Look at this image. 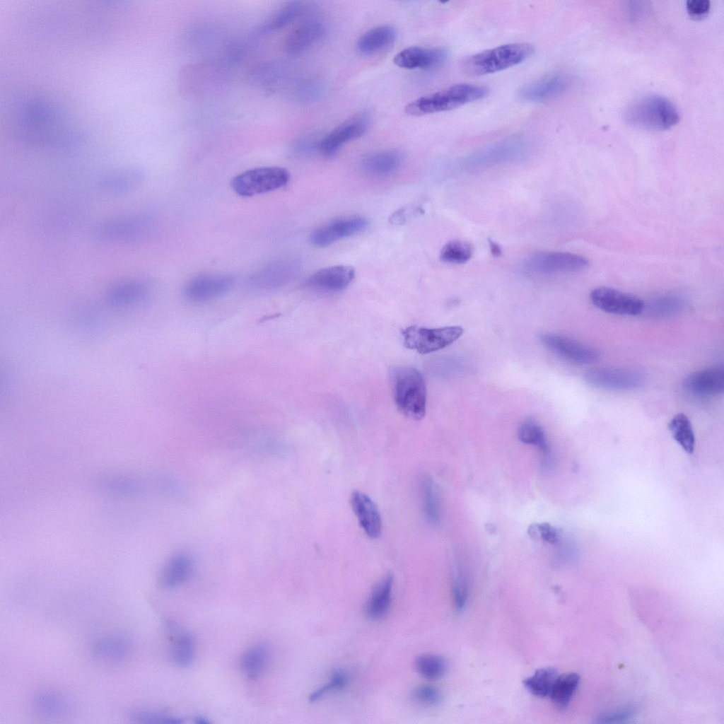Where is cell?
Returning <instances> with one entry per match:
<instances>
[{
    "mask_svg": "<svg viewBox=\"0 0 724 724\" xmlns=\"http://www.w3.org/2000/svg\"><path fill=\"white\" fill-rule=\"evenodd\" d=\"M389 378L398 411L405 416L419 420L426 407V388L422 374L407 366L390 368Z\"/></svg>",
    "mask_w": 724,
    "mask_h": 724,
    "instance_id": "6da1fadb",
    "label": "cell"
},
{
    "mask_svg": "<svg viewBox=\"0 0 724 724\" xmlns=\"http://www.w3.org/2000/svg\"><path fill=\"white\" fill-rule=\"evenodd\" d=\"M488 92L484 86L455 84L413 100L405 107V112L411 116H421L451 110L482 99Z\"/></svg>",
    "mask_w": 724,
    "mask_h": 724,
    "instance_id": "7a4b0ae2",
    "label": "cell"
},
{
    "mask_svg": "<svg viewBox=\"0 0 724 724\" xmlns=\"http://www.w3.org/2000/svg\"><path fill=\"white\" fill-rule=\"evenodd\" d=\"M532 45L526 42L510 43L482 51L466 58L462 64L463 71L470 76L493 74L519 64L534 53Z\"/></svg>",
    "mask_w": 724,
    "mask_h": 724,
    "instance_id": "3957f363",
    "label": "cell"
},
{
    "mask_svg": "<svg viewBox=\"0 0 724 724\" xmlns=\"http://www.w3.org/2000/svg\"><path fill=\"white\" fill-rule=\"evenodd\" d=\"M630 124L646 129H667L679 120V113L672 102L660 95H650L634 102L624 112Z\"/></svg>",
    "mask_w": 724,
    "mask_h": 724,
    "instance_id": "277c9868",
    "label": "cell"
},
{
    "mask_svg": "<svg viewBox=\"0 0 724 724\" xmlns=\"http://www.w3.org/2000/svg\"><path fill=\"white\" fill-rule=\"evenodd\" d=\"M153 228L152 217L143 214H132L101 222L93 230V236L103 243L132 244L146 239Z\"/></svg>",
    "mask_w": 724,
    "mask_h": 724,
    "instance_id": "5b68a950",
    "label": "cell"
},
{
    "mask_svg": "<svg viewBox=\"0 0 724 724\" xmlns=\"http://www.w3.org/2000/svg\"><path fill=\"white\" fill-rule=\"evenodd\" d=\"M529 144L520 137H513L482 147L467 156L460 167L467 171H477L494 166L513 163L522 158Z\"/></svg>",
    "mask_w": 724,
    "mask_h": 724,
    "instance_id": "8992f818",
    "label": "cell"
},
{
    "mask_svg": "<svg viewBox=\"0 0 724 724\" xmlns=\"http://www.w3.org/2000/svg\"><path fill=\"white\" fill-rule=\"evenodd\" d=\"M581 255L557 251H541L530 255L522 262V271L530 276H552L580 272L588 267Z\"/></svg>",
    "mask_w": 724,
    "mask_h": 724,
    "instance_id": "52a82bcc",
    "label": "cell"
},
{
    "mask_svg": "<svg viewBox=\"0 0 724 724\" xmlns=\"http://www.w3.org/2000/svg\"><path fill=\"white\" fill-rule=\"evenodd\" d=\"M289 179V173L284 168L259 167L245 170L234 177L231 186L237 194L247 197L281 188Z\"/></svg>",
    "mask_w": 724,
    "mask_h": 724,
    "instance_id": "ba28073f",
    "label": "cell"
},
{
    "mask_svg": "<svg viewBox=\"0 0 724 724\" xmlns=\"http://www.w3.org/2000/svg\"><path fill=\"white\" fill-rule=\"evenodd\" d=\"M462 333V327L457 325L439 328L411 326L404 329L402 334L404 344L407 349L426 354L450 345Z\"/></svg>",
    "mask_w": 724,
    "mask_h": 724,
    "instance_id": "9c48e42d",
    "label": "cell"
},
{
    "mask_svg": "<svg viewBox=\"0 0 724 724\" xmlns=\"http://www.w3.org/2000/svg\"><path fill=\"white\" fill-rule=\"evenodd\" d=\"M234 285V278L226 274H206L197 276L185 286V298L192 303H205L228 293Z\"/></svg>",
    "mask_w": 724,
    "mask_h": 724,
    "instance_id": "30bf717a",
    "label": "cell"
},
{
    "mask_svg": "<svg viewBox=\"0 0 724 724\" xmlns=\"http://www.w3.org/2000/svg\"><path fill=\"white\" fill-rule=\"evenodd\" d=\"M590 385L603 390H630L641 387L645 380L643 373L624 368H596L588 370L584 375Z\"/></svg>",
    "mask_w": 724,
    "mask_h": 724,
    "instance_id": "8fae6325",
    "label": "cell"
},
{
    "mask_svg": "<svg viewBox=\"0 0 724 724\" xmlns=\"http://www.w3.org/2000/svg\"><path fill=\"white\" fill-rule=\"evenodd\" d=\"M298 269L297 262L289 257L272 260L255 272L248 279L249 286L257 291H272L288 284Z\"/></svg>",
    "mask_w": 724,
    "mask_h": 724,
    "instance_id": "7c38bea8",
    "label": "cell"
},
{
    "mask_svg": "<svg viewBox=\"0 0 724 724\" xmlns=\"http://www.w3.org/2000/svg\"><path fill=\"white\" fill-rule=\"evenodd\" d=\"M592 305L609 314L634 316L641 314L645 303L638 296L609 287H597L590 293Z\"/></svg>",
    "mask_w": 724,
    "mask_h": 724,
    "instance_id": "4fadbf2b",
    "label": "cell"
},
{
    "mask_svg": "<svg viewBox=\"0 0 724 724\" xmlns=\"http://www.w3.org/2000/svg\"><path fill=\"white\" fill-rule=\"evenodd\" d=\"M370 122V113L361 112L329 132L320 141L317 148L325 156L332 157L344 144L361 137L368 130Z\"/></svg>",
    "mask_w": 724,
    "mask_h": 724,
    "instance_id": "5bb4252c",
    "label": "cell"
},
{
    "mask_svg": "<svg viewBox=\"0 0 724 724\" xmlns=\"http://www.w3.org/2000/svg\"><path fill=\"white\" fill-rule=\"evenodd\" d=\"M368 226V221L362 216L336 218L315 229L310 233V240L316 247H326L363 232Z\"/></svg>",
    "mask_w": 724,
    "mask_h": 724,
    "instance_id": "9a60e30c",
    "label": "cell"
},
{
    "mask_svg": "<svg viewBox=\"0 0 724 724\" xmlns=\"http://www.w3.org/2000/svg\"><path fill=\"white\" fill-rule=\"evenodd\" d=\"M541 343L558 356L578 364H588L597 361L600 354L596 349L567 337L543 334Z\"/></svg>",
    "mask_w": 724,
    "mask_h": 724,
    "instance_id": "2e32d148",
    "label": "cell"
},
{
    "mask_svg": "<svg viewBox=\"0 0 724 724\" xmlns=\"http://www.w3.org/2000/svg\"><path fill=\"white\" fill-rule=\"evenodd\" d=\"M447 57V51L443 48L413 46L398 52L393 62L396 66L405 69H430L442 65Z\"/></svg>",
    "mask_w": 724,
    "mask_h": 724,
    "instance_id": "e0dca14e",
    "label": "cell"
},
{
    "mask_svg": "<svg viewBox=\"0 0 724 724\" xmlns=\"http://www.w3.org/2000/svg\"><path fill=\"white\" fill-rule=\"evenodd\" d=\"M683 387L688 392L701 397L719 395L724 389V370L713 366L689 375L683 381Z\"/></svg>",
    "mask_w": 724,
    "mask_h": 724,
    "instance_id": "ac0fdd59",
    "label": "cell"
},
{
    "mask_svg": "<svg viewBox=\"0 0 724 724\" xmlns=\"http://www.w3.org/2000/svg\"><path fill=\"white\" fill-rule=\"evenodd\" d=\"M354 278V269L348 265H336L321 269L306 281L310 288L323 292H338L345 289Z\"/></svg>",
    "mask_w": 724,
    "mask_h": 724,
    "instance_id": "d6986e66",
    "label": "cell"
},
{
    "mask_svg": "<svg viewBox=\"0 0 724 724\" xmlns=\"http://www.w3.org/2000/svg\"><path fill=\"white\" fill-rule=\"evenodd\" d=\"M568 84L569 81L564 74L549 75L522 86L518 96L526 102L544 101L564 92Z\"/></svg>",
    "mask_w": 724,
    "mask_h": 724,
    "instance_id": "ffe728a7",
    "label": "cell"
},
{
    "mask_svg": "<svg viewBox=\"0 0 724 724\" xmlns=\"http://www.w3.org/2000/svg\"><path fill=\"white\" fill-rule=\"evenodd\" d=\"M351 504L366 535L372 539L378 537L382 532L383 524L380 511L375 502L365 493L355 491L351 496Z\"/></svg>",
    "mask_w": 724,
    "mask_h": 724,
    "instance_id": "44dd1931",
    "label": "cell"
},
{
    "mask_svg": "<svg viewBox=\"0 0 724 724\" xmlns=\"http://www.w3.org/2000/svg\"><path fill=\"white\" fill-rule=\"evenodd\" d=\"M326 34L325 25L315 20L305 21L287 36L285 51L291 55L300 54L321 41Z\"/></svg>",
    "mask_w": 724,
    "mask_h": 724,
    "instance_id": "7402d4cb",
    "label": "cell"
},
{
    "mask_svg": "<svg viewBox=\"0 0 724 724\" xmlns=\"http://www.w3.org/2000/svg\"><path fill=\"white\" fill-rule=\"evenodd\" d=\"M144 171L138 168H125L113 170L100 178L98 186L110 194H122L139 187L144 182Z\"/></svg>",
    "mask_w": 724,
    "mask_h": 724,
    "instance_id": "603a6c76",
    "label": "cell"
},
{
    "mask_svg": "<svg viewBox=\"0 0 724 724\" xmlns=\"http://www.w3.org/2000/svg\"><path fill=\"white\" fill-rule=\"evenodd\" d=\"M34 711L40 716L51 718H62L72 711L71 701L62 693L54 690L37 692L32 701Z\"/></svg>",
    "mask_w": 724,
    "mask_h": 724,
    "instance_id": "cb8c5ba5",
    "label": "cell"
},
{
    "mask_svg": "<svg viewBox=\"0 0 724 724\" xmlns=\"http://www.w3.org/2000/svg\"><path fill=\"white\" fill-rule=\"evenodd\" d=\"M403 159L404 155L399 150H383L366 156L362 160L361 167L369 175L385 176L395 172Z\"/></svg>",
    "mask_w": 724,
    "mask_h": 724,
    "instance_id": "d4e9b609",
    "label": "cell"
},
{
    "mask_svg": "<svg viewBox=\"0 0 724 724\" xmlns=\"http://www.w3.org/2000/svg\"><path fill=\"white\" fill-rule=\"evenodd\" d=\"M393 580V576L389 573L373 590L365 606V614L369 620H380L387 614L392 602Z\"/></svg>",
    "mask_w": 724,
    "mask_h": 724,
    "instance_id": "484cf974",
    "label": "cell"
},
{
    "mask_svg": "<svg viewBox=\"0 0 724 724\" xmlns=\"http://www.w3.org/2000/svg\"><path fill=\"white\" fill-rule=\"evenodd\" d=\"M192 571L190 558L183 553L177 554L163 566L159 577L160 583L165 588L178 587L187 580Z\"/></svg>",
    "mask_w": 724,
    "mask_h": 724,
    "instance_id": "4316f807",
    "label": "cell"
},
{
    "mask_svg": "<svg viewBox=\"0 0 724 724\" xmlns=\"http://www.w3.org/2000/svg\"><path fill=\"white\" fill-rule=\"evenodd\" d=\"M396 37L397 31L393 26L379 25L360 36L357 41V49L363 54H373L391 45Z\"/></svg>",
    "mask_w": 724,
    "mask_h": 724,
    "instance_id": "83f0119b",
    "label": "cell"
},
{
    "mask_svg": "<svg viewBox=\"0 0 724 724\" xmlns=\"http://www.w3.org/2000/svg\"><path fill=\"white\" fill-rule=\"evenodd\" d=\"M149 293L148 284L142 279L124 280L112 286L107 292L109 300L116 305L140 302Z\"/></svg>",
    "mask_w": 724,
    "mask_h": 724,
    "instance_id": "f1b7e54d",
    "label": "cell"
},
{
    "mask_svg": "<svg viewBox=\"0 0 724 724\" xmlns=\"http://www.w3.org/2000/svg\"><path fill=\"white\" fill-rule=\"evenodd\" d=\"M270 658L271 650L267 645L264 643L252 645L241 656V670L248 678H257L267 669Z\"/></svg>",
    "mask_w": 724,
    "mask_h": 724,
    "instance_id": "f546056e",
    "label": "cell"
},
{
    "mask_svg": "<svg viewBox=\"0 0 724 724\" xmlns=\"http://www.w3.org/2000/svg\"><path fill=\"white\" fill-rule=\"evenodd\" d=\"M131 643L122 636H108L98 640L93 646L95 655L105 661L117 662L127 657L131 650Z\"/></svg>",
    "mask_w": 724,
    "mask_h": 724,
    "instance_id": "4dcf8cb0",
    "label": "cell"
},
{
    "mask_svg": "<svg viewBox=\"0 0 724 724\" xmlns=\"http://www.w3.org/2000/svg\"><path fill=\"white\" fill-rule=\"evenodd\" d=\"M683 298L675 294H663L650 299L644 304L648 316L655 318H667L679 314L684 308Z\"/></svg>",
    "mask_w": 724,
    "mask_h": 724,
    "instance_id": "1f68e13d",
    "label": "cell"
},
{
    "mask_svg": "<svg viewBox=\"0 0 724 724\" xmlns=\"http://www.w3.org/2000/svg\"><path fill=\"white\" fill-rule=\"evenodd\" d=\"M580 680L579 675L575 672L557 677L549 696L557 708L564 709L568 706Z\"/></svg>",
    "mask_w": 724,
    "mask_h": 724,
    "instance_id": "d6a6232c",
    "label": "cell"
},
{
    "mask_svg": "<svg viewBox=\"0 0 724 724\" xmlns=\"http://www.w3.org/2000/svg\"><path fill=\"white\" fill-rule=\"evenodd\" d=\"M668 427L675 440L686 452L691 454L695 448V436L689 417L678 413L671 419Z\"/></svg>",
    "mask_w": 724,
    "mask_h": 724,
    "instance_id": "836d02e7",
    "label": "cell"
},
{
    "mask_svg": "<svg viewBox=\"0 0 724 724\" xmlns=\"http://www.w3.org/2000/svg\"><path fill=\"white\" fill-rule=\"evenodd\" d=\"M558 676L553 667L539 668L526 678L523 684L532 695L544 698L549 696Z\"/></svg>",
    "mask_w": 724,
    "mask_h": 724,
    "instance_id": "e575fe53",
    "label": "cell"
},
{
    "mask_svg": "<svg viewBox=\"0 0 724 724\" xmlns=\"http://www.w3.org/2000/svg\"><path fill=\"white\" fill-rule=\"evenodd\" d=\"M196 642L194 636L188 632L179 634L174 640L170 650L173 662L180 667H187L195 656Z\"/></svg>",
    "mask_w": 724,
    "mask_h": 724,
    "instance_id": "d590c367",
    "label": "cell"
},
{
    "mask_svg": "<svg viewBox=\"0 0 724 724\" xmlns=\"http://www.w3.org/2000/svg\"><path fill=\"white\" fill-rule=\"evenodd\" d=\"M303 11V5L299 1L289 2L269 17L262 25L264 32L279 30L292 23Z\"/></svg>",
    "mask_w": 724,
    "mask_h": 724,
    "instance_id": "8d00e7d4",
    "label": "cell"
},
{
    "mask_svg": "<svg viewBox=\"0 0 724 724\" xmlns=\"http://www.w3.org/2000/svg\"><path fill=\"white\" fill-rule=\"evenodd\" d=\"M414 666L421 676L429 680L439 679L445 675L447 670L445 660L441 656L431 653H425L417 656L414 661Z\"/></svg>",
    "mask_w": 724,
    "mask_h": 724,
    "instance_id": "74e56055",
    "label": "cell"
},
{
    "mask_svg": "<svg viewBox=\"0 0 724 724\" xmlns=\"http://www.w3.org/2000/svg\"><path fill=\"white\" fill-rule=\"evenodd\" d=\"M518 436L521 442L536 445L544 455H548L549 446L544 432L535 421L528 419L522 421L518 428Z\"/></svg>",
    "mask_w": 724,
    "mask_h": 724,
    "instance_id": "f35d334b",
    "label": "cell"
},
{
    "mask_svg": "<svg viewBox=\"0 0 724 724\" xmlns=\"http://www.w3.org/2000/svg\"><path fill=\"white\" fill-rule=\"evenodd\" d=\"M472 256L470 244L461 240H452L446 243L440 250V259L450 264H464Z\"/></svg>",
    "mask_w": 724,
    "mask_h": 724,
    "instance_id": "ab89813d",
    "label": "cell"
},
{
    "mask_svg": "<svg viewBox=\"0 0 724 724\" xmlns=\"http://www.w3.org/2000/svg\"><path fill=\"white\" fill-rule=\"evenodd\" d=\"M423 508L426 519L433 524L439 521V501L431 480L427 479L422 484Z\"/></svg>",
    "mask_w": 724,
    "mask_h": 724,
    "instance_id": "60d3db41",
    "label": "cell"
},
{
    "mask_svg": "<svg viewBox=\"0 0 724 724\" xmlns=\"http://www.w3.org/2000/svg\"><path fill=\"white\" fill-rule=\"evenodd\" d=\"M349 681V675L345 671L336 670L327 683L310 694L309 701L315 702L330 692L342 690L348 685Z\"/></svg>",
    "mask_w": 724,
    "mask_h": 724,
    "instance_id": "b9f144b4",
    "label": "cell"
},
{
    "mask_svg": "<svg viewBox=\"0 0 724 724\" xmlns=\"http://www.w3.org/2000/svg\"><path fill=\"white\" fill-rule=\"evenodd\" d=\"M411 697L414 701L425 707L436 706L442 701V694L440 690L431 685L416 687L412 691Z\"/></svg>",
    "mask_w": 724,
    "mask_h": 724,
    "instance_id": "7bdbcfd3",
    "label": "cell"
},
{
    "mask_svg": "<svg viewBox=\"0 0 724 724\" xmlns=\"http://www.w3.org/2000/svg\"><path fill=\"white\" fill-rule=\"evenodd\" d=\"M132 720L139 723L180 724L183 721L165 714L151 711H136L130 715Z\"/></svg>",
    "mask_w": 724,
    "mask_h": 724,
    "instance_id": "ee69618b",
    "label": "cell"
},
{
    "mask_svg": "<svg viewBox=\"0 0 724 724\" xmlns=\"http://www.w3.org/2000/svg\"><path fill=\"white\" fill-rule=\"evenodd\" d=\"M535 531L536 535H539L544 541L550 544H556L559 540V534L555 527L549 523L544 522L533 526L529 529Z\"/></svg>",
    "mask_w": 724,
    "mask_h": 724,
    "instance_id": "f6af8a7d",
    "label": "cell"
},
{
    "mask_svg": "<svg viewBox=\"0 0 724 724\" xmlns=\"http://www.w3.org/2000/svg\"><path fill=\"white\" fill-rule=\"evenodd\" d=\"M317 147L318 144H317L312 138L303 137L293 142L291 151L298 156H303L310 153Z\"/></svg>",
    "mask_w": 724,
    "mask_h": 724,
    "instance_id": "bcb514c9",
    "label": "cell"
},
{
    "mask_svg": "<svg viewBox=\"0 0 724 724\" xmlns=\"http://www.w3.org/2000/svg\"><path fill=\"white\" fill-rule=\"evenodd\" d=\"M686 8L689 14L695 18L706 16L711 8L709 0H688L686 2Z\"/></svg>",
    "mask_w": 724,
    "mask_h": 724,
    "instance_id": "7dc6e473",
    "label": "cell"
},
{
    "mask_svg": "<svg viewBox=\"0 0 724 724\" xmlns=\"http://www.w3.org/2000/svg\"><path fill=\"white\" fill-rule=\"evenodd\" d=\"M635 713L634 710H624L618 711L598 718V723H619L627 720L633 717Z\"/></svg>",
    "mask_w": 724,
    "mask_h": 724,
    "instance_id": "c3c4849f",
    "label": "cell"
},
{
    "mask_svg": "<svg viewBox=\"0 0 724 724\" xmlns=\"http://www.w3.org/2000/svg\"><path fill=\"white\" fill-rule=\"evenodd\" d=\"M489 245H490V248H491V252L495 256H498V255H499L501 254V248H500V247L496 243L490 240L489 241Z\"/></svg>",
    "mask_w": 724,
    "mask_h": 724,
    "instance_id": "681fc988",
    "label": "cell"
},
{
    "mask_svg": "<svg viewBox=\"0 0 724 724\" xmlns=\"http://www.w3.org/2000/svg\"><path fill=\"white\" fill-rule=\"evenodd\" d=\"M195 722L197 723H198V724H208V723H209V721H208L206 718H204L203 717L196 718H195Z\"/></svg>",
    "mask_w": 724,
    "mask_h": 724,
    "instance_id": "f907efd6",
    "label": "cell"
}]
</instances>
